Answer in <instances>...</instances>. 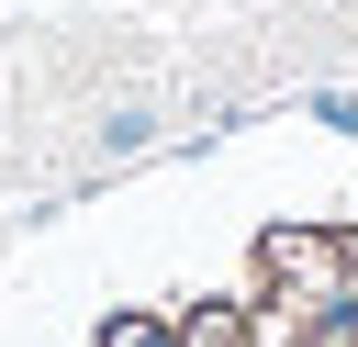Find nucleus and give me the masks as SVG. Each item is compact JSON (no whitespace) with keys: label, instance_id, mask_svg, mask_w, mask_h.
Wrapping results in <instances>:
<instances>
[{"label":"nucleus","instance_id":"f257e3e1","mask_svg":"<svg viewBox=\"0 0 358 347\" xmlns=\"http://www.w3.org/2000/svg\"><path fill=\"white\" fill-rule=\"evenodd\" d=\"M145 134H157V112H145V101H112V112H101V146H112V157H134Z\"/></svg>","mask_w":358,"mask_h":347}]
</instances>
